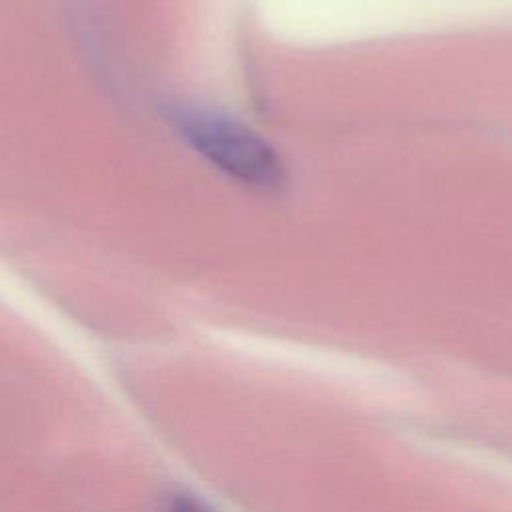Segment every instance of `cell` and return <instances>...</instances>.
Masks as SVG:
<instances>
[{
    "mask_svg": "<svg viewBox=\"0 0 512 512\" xmlns=\"http://www.w3.org/2000/svg\"><path fill=\"white\" fill-rule=\"evenodd\" d=\"M172 122L180 136L212 166L258 190H278L286 170L276 150L240 120L206 108H178Z\"/></svg>",
    "mask_w": 512,
    "mask_h": 512,
    "instance_id": "1",
    "label": "cell"
},
{
    "mask_svg": "<svg viewBox=\"0 0 512 512\" xmlns=\"http://www.w3.org/2000/svg\"><path fill=\"white\" fill-rule=\"evenodd\" d=\"M168 512H210L208 508H204L200 502H196L194 498H186V496H180V498H174Z\"/></svg>",
    "mask_w": 512,
    "mask_h": 512,
    "instance_id": "2",
    "label": "cell"
}]
</instances>
